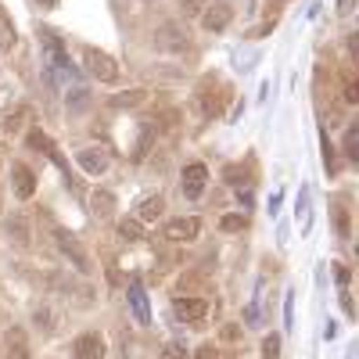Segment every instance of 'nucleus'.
I'll return each mask as SVG.
<instances>
[{
  "label": "nucleus",
  "instance_id": "nucleus-1",
  "mask_svg": "<svg viewBox=\"0 0 359 359\" xmlns=\"http://www.w3.org/2000/svg\"><path fill=\"white\" fill-rule=\"evenodd\" d=\"M83 65H86L90 76L101 79V83H115V79H118V62H115L111 54L97 50V47H86V50H83Z\"/></svg>",
  "mask_w": 359,
  "mask_h": 359
},
{
  "label": "nucleus",
  "instance_id": "nucleus-2",
  "mask_svg": "<svg viewBox=\"0 0 359 359\" xmlns=\"http://www.w3.org/2000/svg\"><path fill=\"white\" fill-rule=\"evenodd\" d=\"M50 230V241L57 245V252H62V255H69L72 262H76V269H79V273H90V259L83 255V248H79V241H76V233H69L65 226H47Z\"/></svg>",
  "mask_w": 359,
  "mask_h": 359
},
{
  "label": "nucleus",
  "instance_id": "nucleus-3",
  "mask_svg": "<svg viewBox=\"0 0 359 359\" xmlns=\"http://www.w3.org/2000/svg\"><path fill=\"white\" fill-rule=\"evenodd\" d=\"M155 47L165 50V54H184L191 47V36H187V29H180V25H158L155 29Z\"/></svg>",
  "mask_w": 359,
  "mask_h": 359
},
{
  "label": "nucleus",
  "instance_id": "nucleus-4",
  "mask_svg": "<svg viewBox=\"0 0 359 359\" xmlns=\"http://www.w3.org/2000/svg\"><path fill=\"white\" fill-rule=\"evenodd\" d=\"M76 162H79V169L86 176H104L108 165H111V151L101 147V144H94V147H83V151L76 155Z\"/></svg>",
  "mask_w": 359,
  "mask_h": 359
},
{
  "label": "nucleus",
  "instance_id": "nucleus-5",
  "mask_svg": "<svg viewBox=\"0 0 359 359\" xmlns=\"http://www.w3.org/2000/svg\"><path fill=\"white\" fill-rule=\"evenodd\" d=\"M205 187H208V169L201 162H191L184 172H180V191H184V198L198 201L205 194Z\"/></svg>",
  "mask_w": 359,
  "mask_h": 359
},
{
  "label": "nucleus",
  "instance_id": "nucleus-6",
  "mask_svg": "<svg viewBox=\"0 0 359 359\" xmlns=\"http://www.w3.org/2000/svg\"><path fill=\"white\" fill-rule=\"evenodd\" d=\"M198 230H201L198 216H180V219H169L162 233H165V241H176V245H187V241H194V237H198Z\"/></svg>",
  "mask_w": 359,
  "mask_h": 359
},
{
  "label": "nucleus",
  "instance_id": "nucleus-7",
  "mask_svg": "<svg viewBox=\"0 0 359 359\" xmlns=\"http://www.w3.org/2000/svg\"><path fill=\"white\" fill-rule=\"evenodd\" d=\"M172 313H176V320L180 323H198V320H205V313H208V302H201V298H194V294H180L176 302H172Z\"/></svg>",
  "mask_w": 359,
  "mask_h": 359
},
{
  "label": "nucleus",
  "instance_id": "nucleus-8",
  "mask_svg": "<svg viewBox=\"0 0 359 359\" xmlns=\"http://www.w3.org/2000/svg\"><path fill=\"white\" fill-rule=\"evenodd\" d=\"M230 18H233V11H230V4H223V0H216V4H208L201 11V25L208 29V33H223V29L230 25Z\"/></svg>",
  "mask_w": 359,
  "mask_h": 359
},
{
  "label": "nucleus",
  "instance_id": "nucleus-9",
  "mask_svg": "<svg viewBox=\"0 0 359 359\" xmlns=\"http://www.w3.org/2000/svg\"><path fill=\"white\" fill-rule=\"evenodd\" d=\"M76 359H104V338L97 331H83L72 345Z\"/></svg>",
  "mask_w": 359,
  "mask_h": 359
},
{
  "label": "nucleus",
  "instance_id": "nucleus-10",
  "mask_svg": "<svg viewBox=\"0 0 359 359\" xmlns=\"http://www.w3.org/2000/svg\"><path fill=\"white\" fill-rule=\"evenodd\" d=\"M90 216L94 219H111L115 216V194L111 191H104V187H97L94 194H90Z\"/></svg>",
  "mask_w": 359,
  "mask_h": 359
},
{
  "label": "nucleus",
  "instance_id": "nucleus-11",
  "mask_svg": "<svg viewBox=\"0 0 359 359\" xmlns=\"http://www.w3.org/2000/svg\"><path fill=\"white\" fill-rule=\"evenodd\" d=\"M162 212H165V198H162V194H147V198L133 208V216H137L140 226H144V223H155Z\"/></svg>",
  "mask_w": 359,
  "mask_h": 359
},
{
  "label": "nucleus",
  "instance_id": "nucleus-12",
  "mask_svg": "<svg viewBox=\"0 0 359 359\" xmlns=\"http://www.w3.org/2000/svg\"><path fill=\"white\" fill-rule=\"evenodd\" d=\"M33 323L40 327V331L54 334V331H62V313H57L50 302H43V306H36V309H33Z\"/></svg>",
  "mask_w": 359,
  "mask_h": 359
},
{
  "label": "nucleus",
  "instance_id": "nucleus-13",
  "mask_svg": "<svg viewBox=\"0 0 359 359\" xmlns=\"http://www.w3.org/2000/svg\"><path fill=\"white\" fill-rule=\"evenodd\" d=\"M11 187H15L18 198H33V191H36V176L29 172L25 165H15V169H11Z\"/></svg>",
  "mask_w": 359,
  "mask_h": 359
},
{
  "label": "nucleus",
  "instance_id": "nucleus-14",
  "mask_svg": "<svg viewBox=\"0 0 359 359\" xmlns=\"http://www.w3.org/2000/svg\"><path fill=\"white\" fill-rule=\"evenodd\" d=\"M130 306H133V316L140 323H151V309H147V298H144L140 284H130Z\"/></svg>",
  "mask_w": 359,
  "mask_h": 359
},
{
  "label": "nucleus",
  "instance_id": "nucleus-15",
  "mask_svg": "<svg viewBox=\"0 0 359 359\" xmlns=\"http://www.w3.org/2000/svg\"><path fill=\"white\" fill-rule=\"evenodd\" d=\"M144 101H147V90H126V94H115V97H111L115 108H137V104H144Z\"/></svg>",
  "mask_w": 359,
  "mask_h": 359
},
{
  "label": "nucleus",
  "instance_id": "nucleus-16",
  "mask_svg": "<svg viewBox=\"0 0 359 359\" xmlns=\"http://www.w3.org/2000/svg\"><path fill=\"white\" fill-rule=\"evenodd\" d=\"M245 226H248V216L245 212H226L219 219V230H226V233H237V230H245Z\"/></svg>",
  "mask_w": 359,
  "mask_h": 359
},
{
  "label": "nucleus",
  "instance_id": "nucleus-17",
  "mask_svg": "<svg viewBox=\"0 0 359 359\" xmlns=\"http://www.w3.org/2000/svg\"><path fill=\"white\" fill-rule=\"evenodd\" d=\"M118 233H123L126 241H144V226L137 219H123V223H118Z\"/></svg>",
  "mask_w": 359,
  "mask_h": 359
},
{
  "label": "nucleus",
  "instance_id": "nucleus-18",
  "mask_svg": "<svg viewBox=\"0 0 359 359\" xmlns=\"http://www.w3.org/2000/svg\"><path fill=\"white\" fill-rule=\"evenodd\" d=\"M25 123H29V108H18V111H11V115L4 118V130H8V133H15V130H18V126H25Z\"/></svg>",
  "mask_w": 359,
  "mask_h": 359
},
{
  "label": "nucleus",
  "instance_id": "nucleus-19",
  "mask_svg": "<svg viewBox=\"0 0 359 359\" xmlns=\"http://www.w3.org/2000/svg\"><path fill=\"white\" fill-rule=\"evenodd\" d=\"M341 90H345V104H355V101H359V86H355V76H352V72H345Z\"/></svg>",
  "mask_w": 359,
  "mask_h": 359
},
{
  "label": "nucleus",
  "instance_id": "nucleus-20",
  "mask_svg": "<svg viewBox=\"0 0 359 359\" xmlns=\"http://www.w3.org/2000/svg\"><path fill=\"white\" fill-rule=\"evenodd\" d=\"M29 144H33L36 151H50V155H54V144H50V140H47L40 130H29Z\"/></svg>",
  "mask_w": 359,
  "mask_h": 359
},
{
  "label": "nucleus",
  "instance_id": "nucleus-21",
  "mask_svg": "<svg viewBox=\"0 0 359 359\" xmlns=\"http://www.w3.org/2000/svg\"><path fill=\"white\" fill-rule=\"evenodd\" d=\"M277 355H280V338L269 334V338L262 341V359H277Z\"/></svg>",
  "mask_w": 359,
  "mask_h": 359
},
{
  "label": "nucleus",
  "instance_id": "nucleus-22",
  "mask_svg": "<svg viewBox=\"0 0 359 359\" xmlns=\"http://www.w3.org/2000/svg\"><path fill=\"white\" fill-rule=\"evenodd\" d=\"M162 359H187V348L176 345V341H169V345L162 348Z\"/></svg>",
  "mask_w": 359,
  "mask_h": 359
},
{
  "label": "nucleus",
  "instance_id": "nucleus-23",
  "mask_svg": "<svg viewBox=\"0 0 359 359\" xmlns=\"http://www.w3.org/2000/svg\"><path fill=\"white\" fill-rule=\"evenodd\" d=\"M15 47V36H11V29H8V22L0 18V50H11Z\"/></svg>",
  "mask_w": 359,
  "mask_h": 359
},
{
  "label": "nucleus",
  "instance_id": "nucleus-24",
  "mask_svg": "<svg viewBox=\"0 0 359 359\" xmlns=\"http://www.w3.org/2000/svg\"><path fill=\"white\" fill-rule=\"evenodd\" d=\"M201 111H205V115H216V111H219L216 94H201Z\"/></svg>",
  "mask_w": 359,
  "mask_h": 359
},
{
  "label": "nucleus",
  "instance_id": "nucleus-25",
  "mask_svg": "<svg viewBox=\"0 0 359 359\" xmlns=\"http://www.w3.org/2000/svg\"><path fill=\"white\" fill-rule=\"evenodd\" d=\"M11 359H29V352H25V341H22V334H15V338H11Z\"/></svg>",
  "mask_w": 359,
  "mask_h": 359
},
{
  "label": "nucleus",
  "instance_id": "nucleus-26",
  "mask_svg": "<svg viewBox=\"0 0 359 359\" xmlns=\"http://www.w3.org/2000/svg\"><path fill=\"white\" fill-rule=\"evenodd\" d=\"M180 8H184L187 15H201V11H205V4H201V0H180Z\"/></svg>",
  "mask_w": 359,
  "mask_h": 359
},
{
  "label": "nucleus",
  "instance_id": "nucleus-27",
  "mask_svg": "<svg viewBox=\"0 0 359 359\" xmlns=\"http://www.w3.org/2000/svg\"><path fill=\"white\" fill-rule=\"evenodd\" d=\"M194 359H219V352H216V348H212V345H201V348H198V355H194Z\"/></svg>",
  "mask_w": 359,
  "mask_h": 359
},
{
  "label": "nucleus",
  "instance_id": "nucleus-28",
  "mask_svg": "<svg viewBox=\"0 0 359 359\" xmlns=\"http://www.w3.org/2000/svg\"><path fill=\"white\" fill-rule=\"evenodd\" d=\"M355 8V0H338V15H352Z\"/></svg>",
  "mask_w": 359,
  "mask_h": 359
},
{
  "label": "nucleus",
  "instance_id": "nucleus-29",
  "mask_svg": "<svg viewBox=\"0 0 359 359\" xmlns=\"http://www.w3.org/2000/svg\"><path fill=\"white\" fill-rule=\"evenodd\" d=\"M334 334H338V327H334V320H327V327H323V338H327V341H331Z\"/></svg>",
  "mask_w": 359,
  "mask_h": 359
},
{
  "label": "nucleus",
  "instance_id": "nucleus-30",
  "mask_svg": "<svg viewBox=\"0 0 359 359\" xmlns=\"http://www.w3.org/2000/svg\"><path fill=\"white\" fill-rule=\"evenodd\" d=\"M334 273H338V284H348V269L345 266H334Z\"/></svg>",
  "mask_w": 359,
  "mask_h": 359
},
{
  "label": "nucleus",
  "instance_id": "nucleus-31",
  "mask_svg": "<svg viewBox=\"0 0 359 359\" xmlns=\"http://www.w3.org/2000/svg\"><path fill=\"white\" fill-rule=\"evenodd\" d=\"M40 4H47V8H57V0H40Z\"/></svg>",
  "mask_w": 359,
  "mask_h": 359
}]
</instances>
